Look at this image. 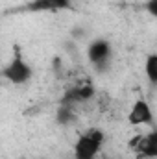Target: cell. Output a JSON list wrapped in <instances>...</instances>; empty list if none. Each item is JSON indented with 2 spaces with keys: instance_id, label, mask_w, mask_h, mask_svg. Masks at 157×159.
<instances>
[{
  "instance_id": "obj_1",
  "label": "cell",
  "mask_w": 157,
  "mask_h": 159,
  "mask_svg": "<svg viewBox=\"0 0 157 159\" xmlns=\"http://www.w3.org/2000/svg\"><path fill=\"white\" fill-rule=\"evenodd\" d=\"M104 141H105L104 131H100L98 128L87 129L74 143V159H96L98 152L104 146Z\"/></svg>"
},
{
  "instance_id": "obj_2",
  "label": "cell",
  "mask_w": 157,
  "mask_h": 159,
  "mask_svg": "<svg viewBox=\"0 0 157 159\" xmlns=\"http://www.w3.org/2000/svg\"><path fill=\"white\" fill-rule=\"evenodd\" d=\"M2 76L7 80L9 83H13V85H24V83H28L32 76H34V70H32V67L17 54L4 69H2Z\"/></svg>"
},
{
  "instance_id": "obj_3",
  "label": "cell",
  "mask_w": 157,
  "mask_h": 159,
  "mask_svg": "<svg viewBox=\"0 0 157 159\" xmlns=\"http://www.w3.org/2000/svg\"><path fill=\"white\" fill-rule=\"evenodd\" d=\"M111 54H113V48H111V43L107 39H94L89 44V48H87V57H89V61H91L94 67H98V69L109 63Z\"/></svg>"
},
{
  "instance_id": "obj_4",
  "label": "cell",
  "mask_w": 157,
  "mask_h": 159,
  "mask_svg": "<svg viewBox=\"0 0 157 159\" xmlns=\"http://www.w3.org/2000/svg\"><path fill=\"white\" fill-rule=\"evenodd\" d=\"M128 122L131 126H141V124H152L154 122L152 107L144 98H139V100L133 102V106L128 113Z\"/></svg>"
},
{
  "instance_id": "obj_5",
  "label": "cell",
  "mask_w": 157,
  "mask_h": 159,
  "mask_svg": "<svg viewBox=\"0 0 157 159\" xmlns=\"http://www.w3.org/2000/svg\"><path fill=\"white\" fill-rule=\"evenodd\" d=\"M92 96H94V87L89 85V83H83V85H78V87L70 89V91L63 96L61 104L74 106V104H79V102H87V100H91Z\"/></svg>"
},
{
  "instance_id": "obj_6",
  "label": "cell",
  "mask_w": 157,
  "mask_h": 159,
  "mask_svg": "<svg viewBox=\"0 0 157 159\" xmlns=\"http://www.w3.org/2000/svg\"><path fill=\"white\" fill-rule=\"evenodd\" d=\"M137 148L142 157L157 159V129H152L142 137H137Z\"/></svg>"
},
{
  "instance_id": "obj_7",
  "label": "cell",
  "mask_w": 157,
  "mask_h": 159,
  "mask_svg": "<svg viewBox=\"0 0 157 159\" xmlns=\"http://www.w3.org/2000/svg\"><path fill=\"white\" fill-rule=\"evenodd\" d=\"M72 0H34L28 4L30 11H56L70 7Z\"/></svg>"
},
{
  "instance_id": "obj_8",
  "label": "cell",
  "mask_w": 157,
  "mask_h": 159,
  "mask_svg": "<svg viewBox=\"0 0 157 159\" xmlns=\"http://www.w3.org/2000/svg\"><path fill=\"white\" fill-rule=\"evenodd\" d=\"M144 72L146 78L150 80L152 85H157V54H150L144 63Z\"/></svg>"
},
{
  "instance_id": "obj_9",
  "label": "cell",
  "mask_w": 157,
  "mask_h": 159,
  "mask_svg": "<svg viewBox=\"0 0 157 159\" xmlns=\"http://www.w3.org/2000/svg\"><path fill=\"white\" fill-rule=\"evenodd\" d=\"M72 117H74V113H72V106L63 104V107L57 111V120H59L61 124H67L69 120H72Z\"/></svg>"
},
{
  "instance_id": "obj_10",
  "label": "cell",
  "mask_w": 157,
  "mask_h": 159,
  "mask_svg": "<svg viewBox=\"0 0 157 159\" xmlns=\"http://www.w3.org/2000/svg\"><path fill=\"white\" fill-rule=\"evenodd\" d=\"M146 11H148L152 17L157 19V0H148V2H146Z\"/></svg>"
},
{
  "instance_id": "obj_11",
  "label": "cell",
  "mask_w": 157,
  "mask_h": 159,
  "mask_svg": "<svg viewBox=\"0 0 157 159\" xmlns=\"http://www.w3.org/2000/svg\"><path fill=\"white\" fill-rule=\"evenodd\" d=\"M104 159H109V157H104Z\"/></svg>"
}]
</instances>
